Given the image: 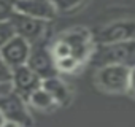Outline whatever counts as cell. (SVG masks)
I'll return each mask as SVG.
<instances>
[{
	"mask_svg": "<svg viewBox=\"0 0 135 127\" xmlns=\"http://www.w3.org/2000/svg\"><path fill=\"white\" fill-rule=\"evenodd\" d=\"M91 60L97 67L108 65V64H122V65L133 67L135 65V40L97 45Z\"/></svg>",
	"mask_w": 135,
	"mask_h": 127,
	"instance_id": "obj_1",
	"label": "cell"
},
{
	"mask_svg": "<svg viewBox=\"0 0 135 127\" xmlns=\"http://www.w3.org/2000/svg\"><path fill=\"white\" fill-rule=\"evenodd\" d=\"M130 67L122 64H108L97 67L95 84L110 94H124L129 91Z\"/></svg>",
	"mask_w": 135,
	"mask_h": 127,
	"instance_id": "obj_2",
	"label": "cell"
},
{
	"mask_svg": "<svg viewBox=\"0 0 135 127\" xmlns=\"http://www.w3.org/2000/svg\"><path fill=\"white\" fill-rule=\"evenodd\" d=\"M27 65L41 80H48V78L57 76V73H59L57 72V67H56V57H54L51 48L46 46L45 40L32 45Z\"/></svg>",
	"mask_w": 135,
	"mask_h": 127,
	"instance_id": "obj_3",
	"label": "cell"
},
{
	"mask_svg": "<svg viewBox=\"0 0 135 127\" xmlns=\"http://www.w3.org/2000/svg\"><path fill=\"white\" fill-rule=\"evenodd\" d=\"M10 22L15 29V33L26 38L30 45L45 40V35L48 30V21L32 18V16H27V14L16 11L13 14V18L10 19Z\"/></svg>",
	"mask_w": 135,
	"mask_h": 127,
	"instance_id": "obj_4",
	"label": "cell"
},
{
	"mask_svg": "<svg viewBox=\"0 0 135 127\" xmlns=\"http://www.w3.org/2000/svg\"><path fill=\"white\" fill-rule=\"evenodd\" d=\"M60 38L72 46V56H75L81 64H86L92 59L97 43H94L92 35L88 29L76 27L72 30H67L60 35Z\"/></svg>",
	"mask_w": 135,
	"mask_h": 127,
	"instance_id": "obj_5",
	"label": "cell"
},
{
	"mask_svg": "<svg viewBox=\"0 0 135 127\" xmlns=\"http://www.w3.org/2000/svg\"><path fill=\"white\" fill-rule=\"evenodd\" d=\"M0 111L3 113L7 121L16 122L21 127H29L32 124V116L27 110V100L16 91L0 97Z\"/></svg>",
	"mask_w": 135,
	"mask_h": 127,
	"instance_id": "obj_6",
	"label": "cell"
},
{
	"mask_svg": "<svg viewBox=\"0 0 135 127\" xmlns=\"http://www.w3.org/2000/svg\"><path fill=\"white\" fill-rule=\"evenodd\" d=\"M30 49H32V45L26 38L15 35L11 40H8L0 48V57L13 70L16 67H21V65L27 64L29 56H30Z\"/></svg>",
	"mask_w": 135,
	"mask_h": 127,
	"instance_id": "obj_7",
	"label": "cell"
},
{
	"mask_svg": "<svg viewBox=\"0 0 135 127\" xmlns=\"http://www.w3.org/2000/svg\"><path fill=\"white\" fill-rule=\"evenodd\" d=\"M129 40H135V21L133 19L114 21L105 26L99 32V37H97L99 45L119 43V41H129Z\"/></svg>",
	"mask_w": 135,
	"mask_h": 127,
	"instance_id": "obj_8",
	"label": "cell"
},
{
	"mask_svg": "<svg viewBox=\"0 0 135 127\" xmlns=\"http://www.w3.org/2000/svg\"><path fill=\"white\" fill-rule=\"evenodd\" d=\"M11 83H13V89L27 100L29 95L43 84V80L26 64V65L11 70Z\"/></svg>",
	"mask_w": 135,
	"mask_h": 127,
	"instance_id": "obj_9",
	"label": "cell"
},
{
	"mask_svg": "<svg viewBox=\"0 0 135 127\" xmlns=\"http://www.w3.org/2000/svg\"><path fill=\"white\" fill-rule=\"evenodd\" d=\"M16 11L38 18L43 21H52L57 16V10L51 0H13Z\"/></svg>",
	"mask_w": 135,
	"mask_h": 127,
	"instance_id": "obj_10",
	"label": "cell"
},
{
	"mask_svg": "<svg viewBox=\"0 0 135 127\" xmlns=\"http://www.w3.org/2000/svg\"><path fill=\"white\" fill-rule=\"evenodd\" d=\"M41 86L54 97V100L57 102V105H67V103H70V100H72V91H70V87L67 86L59 76H52V78L43 80Z\"/></svg>",
	"mask_w": 135,
	"mask_h": 127,
	"instance_id": "obj_11",
	"label": "cell"
},
{
	"mask_svg": "<svg viewBox=\"0 0 135 127\" xmlns=\"http://www.w3.org/2000/svg\"><path fill=\"white\" fill-rule=\"evenodd\" d=\"M27 103L30 106H33L35 110H40V111H52L54 108H57V102L54 100V97L43 87L40 86L38 89H35L29 99H27Z\"/></svg>",
	"mask_w": 135,
	"mask_h": 127,
	"instance_id": "obj_12",
	"label": "cell"
},
{
	"mask_svg": "<svg viewBox=\"0 0 135 127\" xmlns=\"http://www.w3.org/2000/svg\"><path fill=\"white\" fill-rule=\"evenodd\" d=\"M83 64L75 57V56H67V57H60L56 59V67L59 73H75Z\"/></svg>",
	"mask_w": 135,
	"mask_h": 127,
	"instance_id": "obj_13",
	"label": "cell"
},
{
	"mask_svg": "<svg viewBox=\"0 0 135 127\" xmlns=\"http://www.w3.org/2000/svg\"><path fill=\"white\" fill-rule=\"evenodd\" d=\"M51 51H52V54H54V57H56V59L72 56V46L67 43L65 40H62L60 37L54 41V45L51 46Z\"/></svg>",
	"mask_w": 135,
	"mask_h": 127,
	"instance_id": "obj_14",
	"label": "cell"
},
{
	"mask_svg": "<svg viewBox=\"0 0 135 127\" xmlns=\"http://www.w3.org/2000/svg\"><path fill=\"white\" fill-rule=\"evenodd\" d=\"M51 2L56 7L57 13H69V11L78 8L84 0H51Z\"/></svg>",
	"mask_w": 135,
	"mask_h": 127,
	"instance_id": "obj_15",
	"label": "cell"
},
{
	"mask_svg": "<svg viewBox=\"0 0 135 127\" xmlns=\"http://www.w3.org/2000/svg\"><path fill=\"white\" fill-rule=\"evenodd\" d=\"M16 13L15 2H8V0H0V22H7L13 18Z\"/></svg>",
	"mask_w": 135,
	"mask_h": 127,
	"instance_id": "obj_16",
	"label": "cell"
},
{
	"mask_svg": "<svg viewBox=\"0 0 135 127\" xmlns=\"http://www.w3.org/2000/svg\"><path fill=\"white\" fill-rule=\"evenodd\" d=\"M15 35L16 33H15V29H13V26H11L10 21L0 22V48H2L8 40H11Z\"/></svg>",
	"mask_w": 135,
	"mask_h": 127,
	"instance_id": "obj_17",
	"label": "cell"
},
{
	"mask_svg": "<svg viewBox=\"0 0 135 127\" xmlns=\"http://www.w3.org/2000/svg\"><path fill=\"white\" fill-rule=\"evenodd\" d=\"M5 81H11V69L0 57V83H5Z\"/></svg>",
	"mask_w": 135,
	"mask_h": 127,
	"instance_id": "obj_18",
	"label": "cell"
},
{
	"mask_svg": "<svg viewBox=\"0 0 135 127\" xmlns=\"http://www.w3.org/2000/svg\"><path fill=\"white\" fill-rule=\"evenodd\" d=\"M132 97H135V65L130 67V76H129V91Z\"/></svg>",
	"mask_w": 135,
	"mask_h": 127,
	"instance_id": "obj_19",
	"label": "cell"
},
{
	"mask_svg": "<svg viewBox=\"0 0 135 127\" xmlns=\"http://www.w3.org/2000/svg\"><path fill=\"white\" fill-rule=\"evenodd\" d=\"M0 127H21L19 124H16V122H11V121H5Z\"/></svg>",
	"mask_w": 135,
	"mask_h": 127,
	"instance_id": "obj_20",
	"label": "cell"
},
{
	"mask_svg": "<svg viewBox=\"0 0 135 127\" xmlns=\"http://www.w3.org/2000/svg\"><path fill=\"white\" fill-rule=\"evenodd\" d=\"M5 121H7V119H5V116H3V113H2V111H0V125H2V124H3Z\"/></svg>",
	"mask_w": 135,
	"mask_h": 127,
	"instance_id": "obj_21",
	"label": "cell"
}]
</instances>
